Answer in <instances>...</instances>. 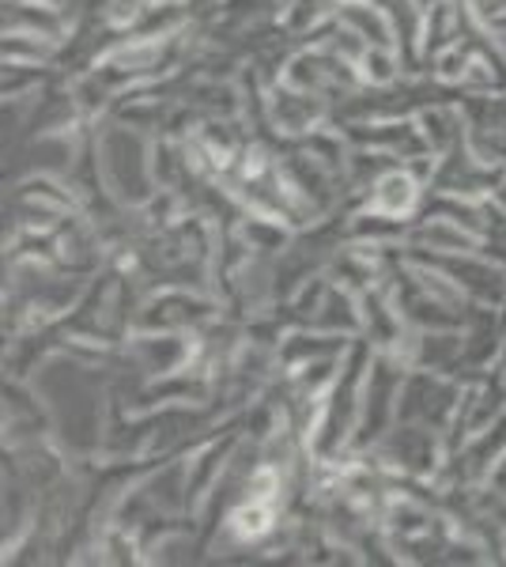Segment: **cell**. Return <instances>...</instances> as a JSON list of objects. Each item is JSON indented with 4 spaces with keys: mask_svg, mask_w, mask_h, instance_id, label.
<instances>
[{
    "mask_svg": "<svg viewBox=\"0 0 506 567\" xmlns=\"http://www.w3.org/2000/svg\"><path fill=\"white\" fill-rule=\"evenodd\" d=\"M379 205L390 208V213H401V208H409L412 205V182L401 178V175L385 178L382 189H379Z\"/></svg>",
    "mask_w": 506,
    "mask_h": 567,
    "instance_id": "cell-1",
    "label": "cell"
},
{
    "mask_svg": "<svg viewBox=\"0 0 506 567\" xmlns=\"http://www.w3.org/2000/svg\"><path fill=\"white\" fill-rule=\"evenodd\" d=\"M235 526H238V534H246V537L265 534V529H269V511H261V507H246V511H238Z\"/></svg>",
    "mask_w": 506,
    "mask_h": 567,
    "instance_id": "cell-2",
    "label": "cell"
}]
</instances>
